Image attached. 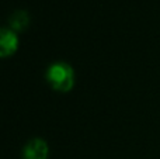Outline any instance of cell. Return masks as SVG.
<instances>
[{"instance_id": "6da1fadb", "label": "cell", "mask_w": 160, "mask_h": 159, "mask_svg": "<svg viewBox=\"0 0 160 159\" xmlns=\"http://www.w3.org/2000/svg\"><path fill=\"white\" fill-rule=\"evenodd\" d=\"M47 82L53 90L68 93L76 83L75 69L66 62H53L47 69Z\"/></svg>"}, {"instance_id": "7a4b0ae2", "label": "cell", "mask_w": 160, "mask_h": 159, "mask_svg": "<svg viewBox=\"0 0 160 159\" xmlns=\"http://www.w3.org/2000/svg\"><path fill=\"white\" fill-rule=\"evenodd\" d=\"M20 45L18 34L11 28L0 27V59L10 58L17 52Z\"/></svg>"}, {"instance_id": "3957f363", "label": "cell", "mask_w": 160, "mask_h": 159, "mask_svg": "<svg viewBox=\"0 0 160 159\" xmlns=\"http://www.w3.org/2000/svg\"><path fill=\"white\" fill-rule=\"evenodd\" d=\"M22 159H48L49 146L42 138H32L22 148Z\"/></svg>"}, {"instance_id": "277c9868", "label": "cell", "mask_w": 160, "mask_h": 159, "mask_svg": "<svg viewBox=\"0 0 160 159\" xmlns=\"http://www.w3.org/2000/svg\"><path fill=\"white\" fill-rule=\"evenodd\" d=\"M30 24V16L25 10H17L10 16V28L16 33L22 31Z\"/></svg>"}]
</instances>
